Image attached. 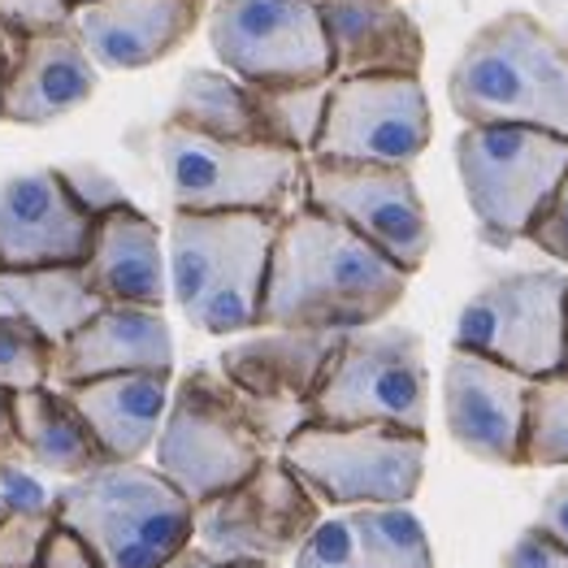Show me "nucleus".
I'll use <instances>...</instances> for the list:
<instances>
[{
  "label": "nucleus",
  "instance_id": "obj_1",
  "mask_svg": "<svg viewBox=\"0 0 568 568\" xmlns=\"http://www.w3.org/2000/svg\"><path fill=\"white\" fill-rule=\"evenodd\" d=\"M408 278L369 239L347 231L313 204L278 217L270 274L261 295V326L295 331H356L390 317Z\"/></svg>",
  "mask_w": 568,
  "mask_h": 568
},
{
  "label": "nucleus",
  "instance_id": "obj_2",
  "mask_svg": "<svg viewBox=\"0 0 568 568\" xmlns=\"http://www.w3.org/2000/svg\"><path fill=\"white\" fill-rule=\"evenodd\" d=\"M447 100L465 126H538L568 140V44L508 9L460 48Z\"/></svg>",
  "mask_w": 568,
  "mask_h": 568
},
{
  "label": "nucleus",
  "instance_id": "obj_3",
  "mask_svg": "<svg viewBox=\"0 0 568 568\" xmlns=\"http://www.w3.org/2000/svg\"><path fill=\"white\" fill-rule=\"evenodd\" d=\"M283 213H187L170 217V300L191 326L213 338H231L261 326V295L270 274V247Z\"/></svg>",
  "mask_w": 568,
  "mask_h": 568
},
{
  "label": "nucleus",
  "instance_id": "obj_4",
  "mask_svg": "<svg viewBox=\"0 0 568 568\" xmlns=\"http://www.w3.org/2000/svg\"><path fill=\"white\" fill-rule=\"evenodd\" d=\"M52 517L95 551L100 568H165L191 547L195 508L143 460H104L57 486Z\"/></svg>",
  "mask_w": 568,
  "mask_h": 568
},
{
  "label": "nucleus",
  "instance_id": "obj_5",
  "mask_svg": "<svg viewBox=\"0 0 568 568\" xmlns=\"http://www.w3.org/2000/svg\"><path fill=\"white\" fill-rule=\"evenodd\" d=\"M265 456L270 447L252 426L243 395L217 369H191L174 382L165 422L152 438V469L191 508L226 495Z\"/></svg>",
  "mask_w": 568,
  "mask_h": 568
},
{
  "label": "nucleus",
  "instance_id": "obj_6",
  "mask_svg": "<svg viewBox=\"0 0 568 568\" xmlns=\"http://www.w3.org/2000/svg\"><path fill=\"white\" fill-rule=\"evenodd\" d=\"M308 422L429 429V369L422 338L404 326L343 331L308 395Z\"/></svg>",
  "mask_w": 568,
  "mask_h": 568
},
{
  "label": "nucleus",
  "instance_id": "obj_7",
  "mask_svg": "<svg viewBox=\"0 0 568 568\" xmlns=\"http://www.w3.org/2000/svg\"><path fill=\"white\" fill-rule=\"evenodd\" d=\"M426 434L399 426H326L300 422L278 443V460L322 508L413 504L426 474Z\"/></svg>",
  "mask_w": 568,
  "mask_h": 568
},
{
  "label": "nucleus",
  "instance_id": "obj_8",
  "mask_svg": "<svg viewBox=\"0 0 568 568\" xmlns=\"http://www.w3.org/2000/svg\"><path fill=\"white\" fill-rule=\"evenodd\" d=\"M156 161L174 209L187 213H286L300 195L304 156L265 140H213L165 118L156 131Z\"/></svg>",
  "mask_w": 568,
  "mask_h": 568
},
{
  "label": "nucleus",
  "instance_id": "obj_9",
  "mask_svg": "<svg viewBox=\"0 0 568 568\" xmlns=\"http://www.w3.org/2000/svg\"><path fill=\"white\" fill-rule=\"evenodd\" d=\"M456 170L481 243L513 247L568 170V140L538 126H465Z\"/></svg>",
  "mask_w": 568,
  "mask_h": 568
},
{
  "label": "nucleus",
  "instance_id": "obj_10",
  "mask_svg": "<svg viewBox=\"0 0 568 568\" xmlns=\"http://www.w3.org/2000/svg\"><path fill=\"white\" fill-rule=\"evenodd\" d=\"M300 200L369 239L404 274H417L434 247V226L413 183V165L304 156Z\"/></svg>",
  "mask_w": 568,
  "mask_h": 568
},
{
  "label": "nucleus",
  "instance_id": "obj_11",
  "mask_svg": "<svg viewBox=\"0 0 568 568\" xmlns=\"http://www.w3.org/2000/svg\"><path fill=\"white\" fill-rule=\"evenodd\" d=\"M565 270H517L486 283L460 308L452 347L490 356L525 378L565 369Z\"/></svg>",
  "mask_w": 568,
  "mask_h": 568
},
{
  "label": "nucleus",
  "instance_id": "obj_12",
  "mask_svg": "<svg viewBox=\"0 0 568 568\" xmlns=\"http://www.w3.org/2000/svg\"><path fill=\"white\" fill-rule=\"evenodd\" d=\"M209 44L217 65L252 88L334 79L317 0H217Z\"/></svg>",
  "mask_w": 568,
  "mask_h": 568
},
{
  "label": "nucleus",
  "instance_id": "obj_13",
  "mask_svg": "<svg viewBox=\"0 0 568 568\" xmlns=\"http://www.w3.org/2000/svg\"><path fill=\"white\" fill-rule=\"evenodd\" d=\"M317 521H322V504L313 499V490L283 460L265 456L239 486L195 508L191 547L204 551L209 560L274 565L295 556V547Z\"/></svg>",
  "mask_w": 568,
  "mask_h": 568
},
{
  "label": "nucleus",
  "instance_id": "obj_14",
  "mask_svg": "<svg viewBox=\"0 0 568 568\" xmlns=\"http://www.w3.org/2000/svg\"><path fill=\"white\" fill-rule=\"evenodd\" d=\"M434 118L422 74H347L331 79L322 131L308 156L413 165L429 148Z\"/></svg>",
  "mask_w": 568,
  "mask_h": 568
},
{
  "label": "nucleus",
  "instance_id": "obj_15",
  "mask_svg": "<svg viewBox=\"0 0 568 568\" xmlns=\"http://www.w3.org/2000/svg\"><path fill=\"white\" fill-rule=\"evenodd\" d=\"M525 395V374L490 356L452 347L443 365V422L465 456L495 469H521Z\"/></svg>",
  "mask_w": 568,
  "mask_h": 568
},
{
  "label": "nucleus",
  "instance_id": "obj_16",
  "mask_svg": "<svg viewBox=\"0 0 568 568\" xmlns=\"http://www.w3.org/2000/svg\"><path fill=\"white\" fill-rule=\"evenodd\" d=\"M100 65L70 22L22 36L4 48L0 74V122L48 126L92 100Z\"/></svg>",
  "mask_w": 568,
  "mask_h": 568
},
{
  "label": "nucleus",
  "instance_id": "obj_17",
  "mask_svg": "<svg viewBox=\"0 0 568 568\" xmlns=\"http://www.w3.org/2000/svg\"><path fill=\"white\" fill-rule=\"evenodd\" d=\"M92 226L57 170H27L0 183V270L79 265L92 247Z\"/></svg>",
  "mask_w": 568,
  "mask_h": 568
},
{
  "label": "nucleus",
  "instance_id": "obj_18",
  "mask_svg": "<svg viewBox=\"0 0 568 568\" xmlns=\"http://www.w3.org/2000/svg\"><path fill=\"white\" fill-rule=\"evenodd\" d=\"M343 331H295L252 326L231 338L217 356V374L256 404H278L308 417V395L334 356Z\"/></svg>",
  "mask_w": 568,
  "mask_h": 568
},
{
  "label": "nucleus",
  "instance_id": "obj_19",
  "mask_svg": "<svg viewBox=\"0 0 568 568\" xmlns=\"http://www.w3.org/2000/svg\"><path fill=\"white\" fill-rule=\"evenodd\" d=\"M291 568H434V551L408 504H352L308 529Z\"/></svg>",
  "mask_w": 568,
  "mask_h": 568
},
{
  "label": "nucleus",
  "instance_id": "obj_20",
  "mask_svg": "<svg viewBox=\"0 0 568 568\" xmlns=\"http://www.w3.org/2000/svg\"><path fill=\"white\" fill-rule=\"evenodd\" d=\"M209 0H83L70 27L100 70H143L187 44Z\"/></svg>",
  "mask_w": 568,
  "mask_h": 568
},
{
  "label": "nucleus",
  "instance_id": "obj_21",
  "mask_svg": "<svg viewBox=\"0 0 568 568\" xmlns=\"http://www.w3.org/2000/svg\"><path fill=\"white\" fill-rule=\"evenodd\" d=\"M135 369H174V334L161 308L100 304L52 352V386Z\"/></svg>",
  "mask_w": 568,
  "mask_h": 568
},
{
  "label": "nucleus",
  "instance_id": "obj_22",
  "mask_svg": "<svg viewBox=\"0 0 568 568\" xmlns=\"http://www.w3.org/2000/svg\"><path fill=\"white\" fill-rule=\"evenodd\" d=\"M57 390L70 399V408L83 417V426L92 429L104 460H143L165 422L174 369L109 374V378L65 382Z\"/></svg>",
  "mask_w": 568,
  "mask_h": 568
},
{
  "label": "nucleus",
  "instance_id": "obj_23",
  "mask_svg": "<svg viewBox=\"0 0 568 568\" xmlns=\"http://www.w3.org/2000/svg\"><path fill=\"white\" fill-rule=\"evenodd\" d=\"M83 283L95 291L100 304H140V308H165L170 300V270L156 222L122 204L104 217H95L92 247L79 261Z\"/></svg>",
  "mask_w": 568,
  "mask_h": 568
},
{
  "label": "nucleus",
  "instance_id": "obj_24",
  "mask_svg": "<svg viewBox=\"0 0 568 568\" xmlns=\"http://www.w3.org/2000/svg\"><path fill=\"white\" fill-rule=\"evenodd\" d=\"M331 40L334 79L347 74H422L426 36L390 0H317Z\"/></svg>",
  "mask_w": 568,
  "mask_h": 568
},
{
  "label": "nucleus",
  "instance_id": "obj_25",
  "mask_svg": "<svg viewBox=\"0 0 568 568\" xmlns=\"http://www.w3.org/2000/svg\"><path fill=\"white\" fill-rule=\"evenodd\" d=\"M9 417H13V443L18 452L61 481L92 474L104 465V452L95 447L92 429L70 408V399L48 382L36 390H13L9 395Z\"/></svg>",
  "mask_w": 568,
  "mask_h": 568
},
{
  "label": "nucleus",
  "instance_id": "obj_26",
  "mask_svg": "<svg viewBox=\"0 0 568 568\" xmlns=\"http://www.w3.org/2000/svg\"><path fill=\"white\" fill-rule=\"evenodd\" d=\"M100 308L95 291L83 283L79 265L48 270H0V317L27 322L52 343H61L74 326H83Z\"/></svg>",
  "mask_w": 568,
  "mask_h": 568
},
{
  "label": "nucleus",
  "instance_id": "obj_27",
  "mask_svg": "<svg viewBox=\"0 0 568 568\" xmlns=\"http://www.w3.org/2000/svg\"><path fill=\"white\" fill-rule=\"evenodd\" d=\"M170 122L213 140H265L252 88L231 70H187L174 92Z\"/></svg>",
  "mask_w": 568,
  "mask_h": 568
},
{
  "label": "nucleus",
  "instance_id": "obj_28",
  "mask_svg": "<svg viewBox=\"0 0 568 568\" xmlns=\"http://www.w3.org/2000/svg\"><path fill=\"white\" fill-rule=\"evenodd\" d=\"M252 88V83H247ZM326 95H331V79L317 83H278V88H252L256 100V118L270 143L295 148L300 156L313 152L317 131H322V113H326Z\"/></svg>",
  "mask_w": 568,
  "mask_h": 568
},
{
  "label": "nucleus",
  "instance_id": "obj_29",
  "mask_svg": "<svg viewBox=\"0 0 568 568\" xmlns=\"http://www.w3.org/2000/svg\"><path fill=\"white\" fill-rule=\"evenodd\" d=\"M521 469H568V369L529 378Z\"/></svg>",
  "mask_w": 568,
  "mask_h": 568
},
{
  "label": "nucleus",
  "instance_id": "obj_30",
  "mask_svg": "<svg viewBox=\"0 0 568 568\" xmlns=\"http://www.w3.org/2000/svg\"><path fill=\"white\" fill-rule=\"evenodd\" d=\"M52 352L57 343L27 322L0 317V390H36L52 382Z\"/></svg>",
  "mask_w": 568,
  "mask_h": 568
},
{
  "label": "nucleus",
  "instance_id": "obj_31",
  "mask_svg": "<svg viewBox=\"0 0 568 568\" xmlns=\"http://www.w3.org/2000/svg\"><path fill=\"white\" fill-rule=\"evenodd\" d=\"M52 170H57V179L65 183V191L74 195V204L88 217H104V213L131 204V195L122 191V183L109 170H100L95 161H65V165H52Z\"/></svg>",
  "mask_w": 568,
  "mask_h": 568
},
{
  "label": "nucleus",
  "instance_id": "obj_32",
  "mask_svg": "<svg viewBox=\"0 0 568 568\" xmlns=\"http://www.w3.org/2000/svg\"><path fill=\"white\" fill-rule=\"evenodd\" d=\"M57 486L36 477V465L22 452L0 456V513H52Z\"/></svg>",
  "mask_w": 568,
  "mask_h": 568
},
{
  "label": "nucleus",
  "instance_id": "obj_33",
  "mask_svg": "<svg viewBox=\"0 0 568 568\" xmlns=\"http://www.w3.org/2000/svg\"><path fill=\"white\" fill-rule=\"evenodd\" d=\"M52 513H0V568H36Z\"/></svg>",
  "mask_w": 568,
  "mask_h": 568
},
{
  "label": "nucleus",
  "instance_id": "obj_34",
  "mask_svg": "<svg viewBox=\"0 0 568 568\" xmlns=\"http://www.w3.org/2000/svg\"><path fill=\"white\" fill-rule=\"evenodd\" d=\"M525 243H534L538 252H547L551 261L568 265V170L560 174V183L551 187V195L538 204V213L525 226Z\"/></svg>",
  "mask_w": 568,
  "mask_h": 568
},
{
  "label": "nucleus",
  "instance_id": "obj_35",
  "mask_svg": "<svg viewBox=\"0 0 568 568\" xmlns=\"http://www.w3.org/2000/svg\"><path fill=\"white\" fill-rule=\"evenodd\" d=\"M61 22H70V0H0V36L9 44Z\"/></svg>",
  "mask_w": 568,
  "mask_h": 568
},
{
  "label": "nucleus",
  "instance_id": "obj_36",
  "mask_svg": "<svg viewBox=\"0 0 568 568\" xmlns=\"http://www.w3.org/2000/svg\"><path fill=\"white\" fill-rule=\"evenodd\" d=\"M36 568H100V560H95V551L70 529V525L52 521Z\"/></svg>",
  "mask_w": 568,
  "mask_h": 568
},
{
  "label": "nucleus",
  "instance_id": "obj_37",
  "mask_svg": "<svg viewBox=\"0 0 568 568\" xmlns=\"http://www.w3.org/2000/svg\"><path fill=\"white\" fill-rule=\"evenodd\" d=\"M504 568H568V547L551 542L542 529H525L521 538L504 551Z\"/></svg>",
  "mask_w": 568,
  "mask_h": 568
},
{
  "label": "nucleus",
  "instance_id": "obj_38",
  "mask_svg": "<svg viewBox=\"0 0 568 568\" xmlns=\"http://www.w3.org/2000/svg\"><path fill=\"white\" fill-rule=\"evenodd\" d=\"M534 529H542L551 542L568 547V474L542 495V508H538V517H534Z\"/></svg>",
  "mask_w": 568,
  "mask_h": 568
},
{
  "label": "nucleus",
  "instance_id": "obj_39",
  "mask_svg": "<svg viewBox=\"0 0 568 568\" xmlns=\"http://www.w3.org/2000/svg\"><path fill=\"white\" fill-rule=\"evenodd\" d=\"M165 568H270V565H256V560H209L204 551L187 547V551H179Z\"/></svg>",
  "mask_w": 568,
  "mask_h": 568
},
{
  "label": "nucleus",
  "instance_id": "obj_40",
  "mask_svg": "<svg viewBox=\"0 0 568 568\" xmlns=\"http://www.w3.org/2000/svg\"><path fill=\"white\" fill-rule=\"evenodd\" d=\"M4 452H18V443H13V417H9V390H0V456Z\"/></svg>",
  "mask_w": 568,
  "mask_h": 568
},
{
  "label": "nucleus",
  "instance_id": "obj_41",
  "mask_svg": "<svg viewBox=\"0 0 568 568\" xmlns=\"http://www.w3.org/2000/svg\"><path fill=\"white\" fill-rule=\"evenodd\" d=\"M4 48H9V40L0 36V74H4Z\"/></svg>",
  "mask_w": 568,
  "mask_h": 568
},
{
  "label": "nucleus",
  "instance_id": "obj_42",
  "mask_svg": "<svg viewBox=\"0 0 568 568\" xmlns=\"http://www.w3.org/2000/svg\"><path fill=\"white\" fill-rule=\"evenodd\" d=\"M565 369H568V313H565Z\"/></svg>",
  "mask_w": 568,
  "mask_h": 568
},
{
  "label": "nucleus",
  "instance_id": "obj_43",
  "mask_svg": "<svg viewBox=\"0 0 568 568\" xmlns=\"http://www.w3.org/2000/svg\"><path fill=\"white\" fill-rule=\"evenodd\" d=\"M74 4H83V0H70V9H74Z\"/></svg>",
  "mask_w": 568,
  "mask_h": 568
},
{
  "label": "nucleus",
  "instance_id": "obj_44",
  "mask_svg": "<svg viewBox=\"0 0 568 568\" xmlns=\"http://www.w3.org/2000/svg\"><path fill=\"white\" fill-rule=\"evenodd\" d=\"M390 4H399V0H390Z\"/></svg>",
  "mask_w": 568,
  "mask_h": 568
}]
</instances>
